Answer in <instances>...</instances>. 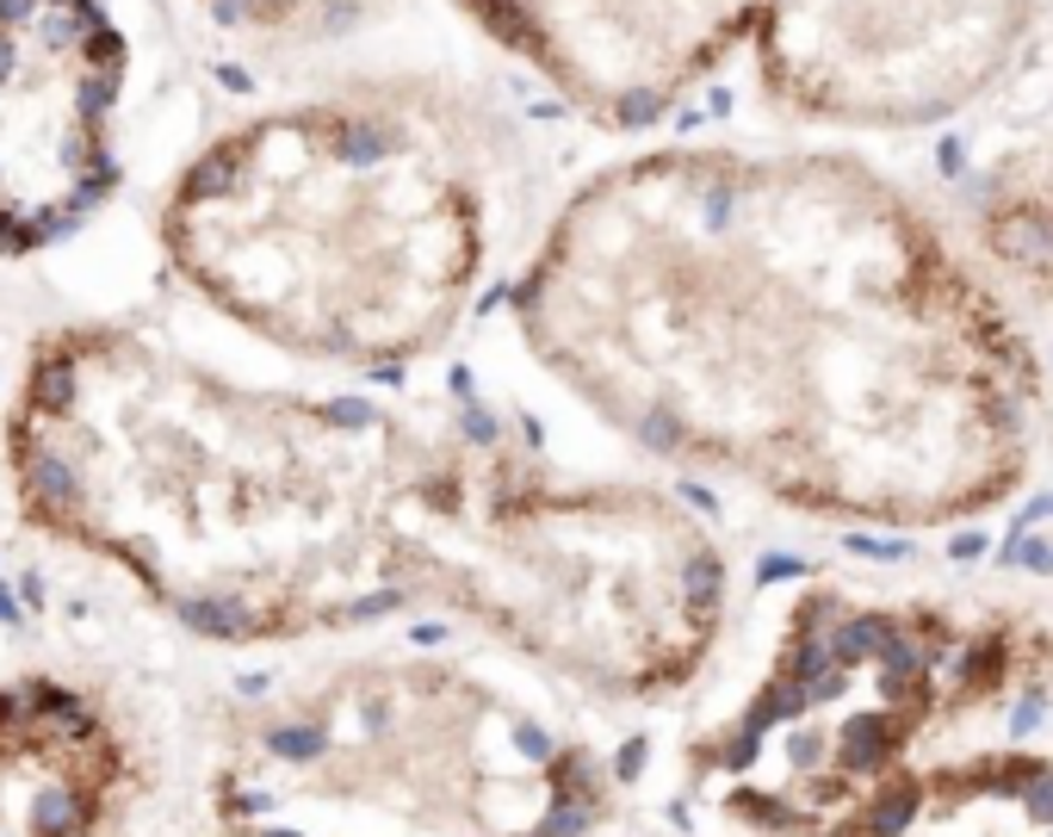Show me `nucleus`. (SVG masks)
Listing matches in <instances>:
<instances>
[{
	"instance_id": "obj_1",
	"label": "nucleus",
	"mask_w": 1053,
	"mask_h": 837,
	"mask_svg": "<svg viewBox=\"0 0 1053 837\" xmlns=\"http://www.w3.org/2000/svg\"><path fill=\"white\" fill-rule=\"evenodd\" d=\"M520 329L645 453L719 465L787 509L960 522L1029 465V342L943 230L850 156L620 161L551 223Z\"/></svg>"
},
{
	"instance_id": "obj_2",
	"label": "nucleus",
	"mask_w": 1053,
	"mask_h": 837,
	"mask_svg": "<svg viewBox=\"0 0 1053 837\" xmlns=\"http://www.w3.org/2000/svg\"><path fill=\"white\" fill-rule=\"evenodd\" d=\"M422 441L378 404L261 391L130 323L38 335L7 404L19 522L223 646L422 601Z\"/></svg>"
},
{
	"instance_id": "obj_3",
	"label": "nucleus",
	"mask_w": 1053,
	"mask_h": 837,
	"mask_svg": "<svg viewBox=\"0 0 1053 837\" xmlns=\"http://www.w3.org/2000/svg\"><path fill=\"white\" fill-rule=\"evenodd\" d=\"M161 254L211 311L329 366H403L484 273V180L441 106L335 87L254 112L161 199Z\"/></svg>"
},
{
	"instance_id": "obj_4",
	"label": "nucleus",
	"mask_w": 1053,
	"mask_h": 837,
	"mask_svg": "<svg viewBox=\"0 0 1053 837\" xmlns=\"http://www.w3.org/2000/svg\"><path fill=\"white\" fill-rule=\"evenodd\" d=\"M422 601H453L601 689H676L725 608L719 546L639 484H565L508 441L428 435Z\"/></svg>"
},
{
	"instance_id": "obj_5",
	"label": "nucleus",
	"mask_w": 1053,
	"mask_h": 837,
	"mask_svg": "<svg viewBox=\"0 0 1053 837\" xmlns=\"http://www.w3.org/2000/svg\"><path fill=\"white\" fill-rule=\"evenodd\" d=\"M1035 25V0H769L750 56L793 118L917 130L986 100Z\"/></svg>"
},
{
	"instance_id": "obj_6",
	"label": "nucleus",
	"mask_w": 1053,
	"mask_h": 837,
	"mask_svg": "<svg viewBox=\"0 0 1053 837\" xmlns=\"http://www.w3.org/2000/svg\"><path fill=\"white\" fill-rule=\"evenodd\" d=\"M125 75L99 0H0V261L56 249L106 206Z\"/></svg>"
},
{
	"instance_id": "obj_7",
	"label": "nucleus",
	"mask_w": 1053,
	"mask_h": 837,
	"mask_svg": "<svg viewBox=\"0 0 1053 837\" xmlns=\"http://www.w3.org/2000/svg\"><path fill=\"white\" fill-rule=\"evenodd\" d=\"M577 112L651 125L756 38L769 0H453Z\"/></svg>"
},
{
	"instance_id": "obj_8",
	"label": "nucleus",
	"mask_w": 1053,
	"mask_h": 837,
	"mask_svg": "<svg viewBox=\"0 0 1053 837\" xmlns=\"http://www.w3.org/2000/svg\"><path fill=\"white\" fill-rule=\"evenodd\" d=\"M137 794L118 713L63 677L0 689V837H99Z\"/></svg>"
},
{
	"instance_id": "obj_9",
	"label": "nucleus",
	"mask_w": 1053,
	"mask_h": 837,
	"mask_svg": "<svg viewBox=\"0 0 1053 837\" xmlns=\"http://www.w3.org/2000/svg\"><path fill=\"white\" fill-rule=\"evenodd\" d=\"M973 237L1017 292L1053 299V100L1029 137L991 156L973 187Z\"/></svg>"
},
{
	"instance_id": "obj_10",
	"label": "nucleus",
	"mask_w": 1053,
	"mask_h": 837,
	"mask_svg": "<svg viewBox=\"0 0 1053 837\" xmlns=\"http://www.w3.org/2000/svg\"><path fill=\"white\" fill-rule=\"evenodd\" d=\"M204 7L254 38H329L366 19L378 0H204Z\"/></svg>"
}]
</instances>
